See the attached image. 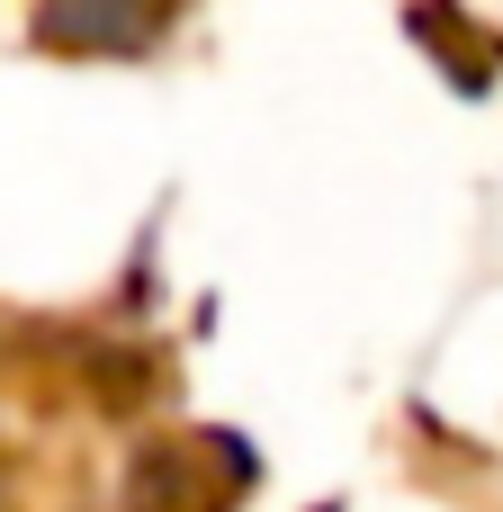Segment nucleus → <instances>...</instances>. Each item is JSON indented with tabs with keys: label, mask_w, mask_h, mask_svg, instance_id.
Listing matches in <instances>:
<instances>
[{
	"label": "nucleus",
	"mask_w": 503,
	"mask_h": 512,
	"mask_svg": "<svg viewBox=\"0 0 503 512\" xmlns=\"http://www.w3.org/2000/svg\"><path fill=\"white\" fill-rule=\"evenodd\" d=\"M171 0H45V36L81 45V54H135L162 27Z\"/></svg>",
	"instance_id": "nucleus-1"
}]
</instances>
